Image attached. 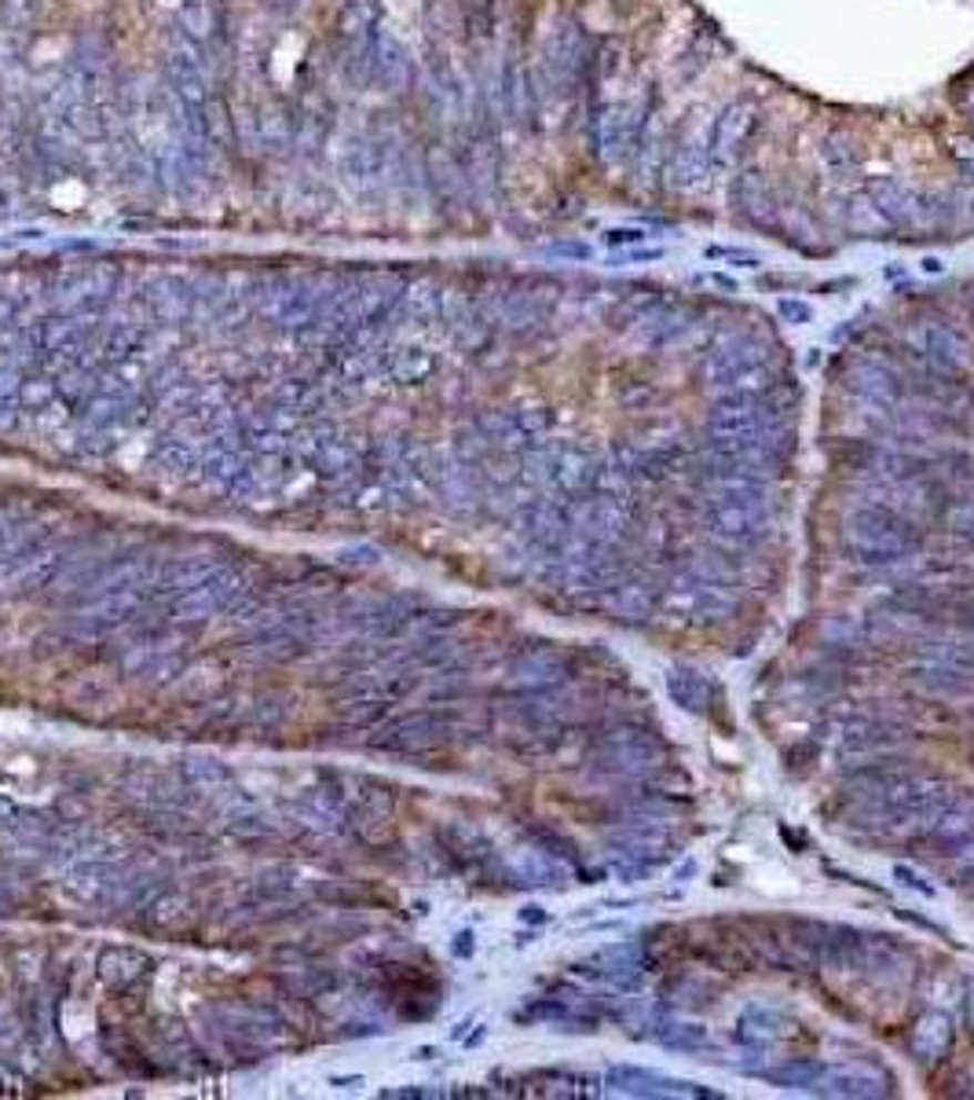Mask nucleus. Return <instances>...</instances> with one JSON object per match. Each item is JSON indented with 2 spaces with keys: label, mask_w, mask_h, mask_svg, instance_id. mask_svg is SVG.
I'll return each instance as SVG.
<instances>
[{
  "label": "nucleus",
  "mask_w": 974,
  "mask_h": 1100,
  "mask_svg": "<svg viewBox=\"0 0 974 1100\" xmlns=\"http://www.w3.org/2000/svg\"><path fill=\"white\" fill-rule=\"evenodd\" d=\"M370 78L385 85L389 92L403 89L407 78H411V63H407L403 48L396 44L392 38H381L375 41V55H370Z\"/></svg>",
  "instance_id": "1"
},
{
  "label": "nucleus",
  "mask_w": 974,
  "mask_h": 1100,
  "mask_svg": "<svg viewBox=\"0 0 974 1100\" xmlns=\"http://www.w3.org/2000/svg\"><path fill=\"white\" fill-rule=\"evenodd\" d=\"M828 1074V1063L821 1060H791L785 1068H773V1071H762L766 1082L773 1086H785V1090H810V1086H821Z\"/></svg>",
  "instance_id": "2"
},
{
  "label": "nucleus",
  "mask_w": 974,
  "mask_h": 1100,
  "mask_svg": "<svg viewBox=\"0 0 974 1100\" xmlns=\"http://www.w3.org/2000/svg\"><path fill=\"white\" fill-rule=\"evenodd\" d=\"M821 159L832 165L835 176H843V173L853 170V165H858V151H853L850 143H843V136H828L821 143Z\"/></svg>",
  "instance_id": "3"
},
{
  "label": "nucleus",
  "mask_w": 974,
  "mask_h": 1100,
  "mask_svg": "<svg viewBox=\"0 0 974 1100\" xmlns=\"http://www.w3.org/2000/svg\"><path fill=\"white\" fill-rule=\"evenodd\" d=\"M184 30L191 33V41H209L216 33V16L206 4H191L184 8Z\"/></svg>",
  "instance_id": "4"
},
{
  "label": "nucleus",
  "mask_w": 974,
  "mask_h": 1100,
  "mask_svg": "<svg viewBox=\"0 0 974 1100\" xmlns=\"http://www.w3.org/2000/svg\"><path fill=\"white\" fill-rule=\"evenodd\" d=\"M667 690H670V697L681 701L685 709H700V679H696L693 672H678V675H670L667 679Z\"/></svg>",
  "instance_id": "5"
},
{
  "label": "nucleus",
  "mask_w": 974,
  "mask_h": 1100,
  "mask_svg": "<svg viewBox=\"0 0 974 1100\" xmlns=\"http://www.w3.org/2000/svg\"><path fill=\"white\" fill-rule=\"evenodd\" d=\"M949 154H953V162L960 165V173H964L967 181L974 184V133L956 136L953 143H949Z\"/></svg>",
  "instance_id": "6"
},
{
  "label": "nucleus",
  "mask_w": 974,
  "mask_h": 1100,
  "mask_svg": "<svg viewBox=\"0 0 974 1100\" xmlns=\"http://www.w3.org/2000/svg\"><path fill=\"white\" fill-rule=\"evenodd\" d=\"M777 313L785 323H813V308L806 302H796V297H780L777 302Z\"/></svg>",
  "instance_id": "7"
},
{
  "label": "nucleus",
  "mask_w": 974,
  "mask_h": 1100,
  "mask_svg": "<svg viewBox=\"0 0 974 1100\" xmlns=\"http://www.w3.org/2000/svg\"><path fill=\"white\" fill-rule=\"evenodd\" d=\"M645 238H648L645 228H612V232L605 235V246H608V249H619V246H642Z\"/></svg>",
  "instance_id": "8"
},
{
  "label": "nucleus",
  "mask_w": 974,
  "mask_h": 1100,
  "mask_svg": "<svg viewBox=\"0 0 974 1100\" xmlns=\"http://www.w3.org/2000/svg\"><path fill=\"white\" fill-rule=\"evenodd\" d=\"M953 103H956V111L967 118V125H971V133H974V85L971 89H956L953 92Z\"/></svg>",
  "instance_id": "9"
},
{
  "label": "nucleus",
  "mask_w": 974,
  "mask_h": 1100,
  "mask_svg": "<svg viewBox=\"0 0 974 1100\" xmlns=\"http://www.w3.org/2000/svg\"><path fill=\"white\" fill-rule=\"evenodd\" d=\"M894 877H898L901 884H905V888H920L923 895H934V888H931V884H923V880L916 877V873H912V869H905V866H898V869H894Z\"/></svg>",
  "instance_id": "10"
},
{
  "label": "nucleus",
  "mask_w": 974,
  "mask_h": 1100,
  "mask_svg": "<svg viewBox=\"0 0 974 1100\" xmlns=\"http://www.w3.org/2000/svg\"><path fill=\"white\" fill-rule=\"evenodd\" d=\"M664 257V249H634V254H627V261H659Z\"/></svg>",
  "instance_id": "11"
},
{
  "label": "nucleus",
  "mask_w": 974,
  "mask_h": 1100,
  "mask_svg": "<svg viewBox=\"0 0 974 1100\" xmlns=\"http://www.w3.org/2000/svg\"><path fill=\"white\" fill-rule=\"evenodd\" d=\"M920 268L927 272V275H942V272H945V265H942V261H937V257H923V261H920Z\"/></svg>",
  "instance_id": "12"
}]
</instances>
